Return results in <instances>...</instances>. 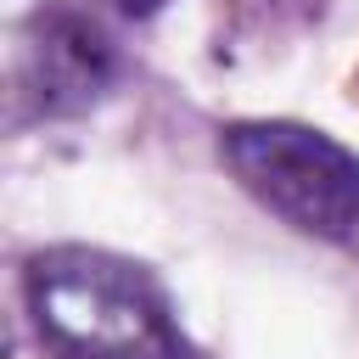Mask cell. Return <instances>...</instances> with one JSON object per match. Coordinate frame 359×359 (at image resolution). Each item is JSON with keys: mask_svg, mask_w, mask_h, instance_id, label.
<instances>
[{"mask_svg": "<svg viewBox=\"0 0 359 359\" xmlns=\"http://www.w3.org/2000/svg\"><path fill=\"white\" fill-rule=\"evenodd\" d=\"M219 151L241 191H252L292 230L320 241H348L359 230V157L331 135L286 118H258L219 129Z\"/></svg>", "mask_w": 359, "mask_h": 359, "instance_id": "cell-2", "label": "cell"}, {"mask_svg": "<svg viewBox=\"0 0 359 359\" xmlns=\"http://www.w3.org/2000/svg\"><path fill=\"white\" fill-rule=\"evenodd\" d=\"M112 73H118V50L90 11L50 6L34 17L28 45H22V90H28L34 112H45V118L79 112L112 84Z\"/></svg>", "mask_w": 359, "mask_h": 359, "instance_id": "cell-3", "label": "cell"}, {"mask_svg": "<svg viewBox=\"0 0 359 359\" xmlns=\"http://www.w3.org/2000/svg\"><path fill=\"white\" fill-rule=\"evenodd\" d=\"M39 337L67 359H191L163 286L101 247H45L22 269Z\"/></svg>", "mask_w": 359, "mask_h": 359, "instance_id": "cell-1", "label": "cell"}, {"mask_svg": "<svg viewBox=\"0 0 359 359\" xmlns=\"http://www.w3.org/2000/svg\"><path fill=\"white\" fill-rule=\"evenodd\" d=\"M163 6H168V0H118V11H123V17H157Z\"/></svg>", "mask_w": 359, "mask_h": 359, "instance_id": "cell-4", "label": "cell"}]
</instances>
